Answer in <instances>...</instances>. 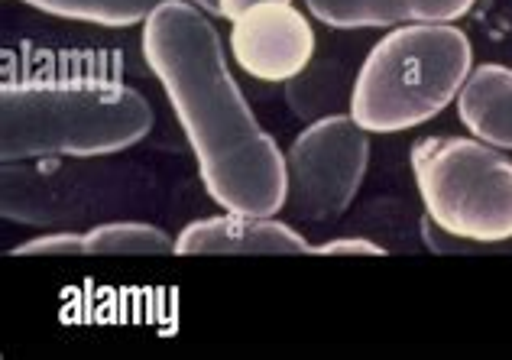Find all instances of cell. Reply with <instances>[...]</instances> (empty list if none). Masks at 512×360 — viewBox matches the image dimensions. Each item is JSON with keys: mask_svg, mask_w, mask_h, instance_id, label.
Returning <instances> with one entry per match:
<instances>
[{"mask_svg": "<svg viewBox=\"0 0 512 360\" xmlns=\"http://www.w3.org/2000/svg\"><path fill=\"white\" fill-rule=\"evenodd\" d=\"M256 4H269V0H221V17L234 23L237 17H244V13Z\"/></svg>", "mask_w": 512, "mask_h": 360, "instance_id": "17", "label": "cell"}, {"mask_svg": "<svg viewBox=\"0 0 512 360\" xmlns=\"http://www.w3.org/2000/svg\"><path fill=\"white\" fill-rule=\"evenodd\" d=\"M354 75L341 59H312L305 69L282 85L289 111L299 120H318L350 111Z\"/></svg>", "mask_w": 512, "mask_h": 360, "instance_id": "10", "label": "cell"}, {"mask_svg": "<svg viewBox=\"0 0 512 360\" xmlns=\"http://www.w3.org/2000/svg\"><path fill=\"white\" fill-rule=\"evenodd\" d=\"M419 237H422V247L431 250V253H438V257H454V253H490V250H496V247L474 244V240L444 231L441 224H435L428 215H422V221H419Z\"/></svg>", "mask_w": 512, "mask_h": 360, "instance_id": "15", "label": "cell"}, {"mask_svg": "<svg viewBox=\"0 0 512 360\" xmlns=\"http://www.w3.org/2000/svg\"><path fill=\"white\" fill-rule=\"evenodd\" d=\"M153 120L150 101L114 78H13L0 85V163L114 156L150 137Z\"/></svg>", "mask_w": 512, "mask_h": 360, "instance_id": "2", "label": "cell"}, {"mask_svg": "<svg viewBox=\"0 0 512 360\" xmlns=\"http://www.w3.org/2000/svg\"><path fill=\"white\" fill-rule=\"evenodd\" d=\"M227 49L256 82L286 85L315 59V30L292 0H269L231 23Z\"/></svg>", "mask_w": 512, "mask_h": 360, "instance_id": "6", "label": "cell"}, {"mask_svg": "<svg viewBox=\"0 0 512 360\" xmlns=\"http://www.w3.org/2000/svg\"><path fill=\"white\" fill-rule=\"evenodd\" d=\"M331 30H393L406 23H457L477 0H305Z\"/></svg>", "mask_w": 512, "mask_h": 360, "instance_id": "8", "label": "cell"}, {"mask_svg": "<svg viewBox=\"0 0 512 360\" xmlns=\"http://www.w3.org/2000/svg\"><path fill=\"white\" fill-rule=\"evenodd\" d=\"M461 127L496 150L512 153V69L503 62L474 65L457 95Z\"/></svg>", "mask_w": 512, "mask_h": 360, "instance_id": "9", "label": "cell"}, {"mask_svg": "<svg viewBox=\"0 0 512 360\" xmlns=\"http://www.w3.org/2000/svg\"><path fill=\"white\" fill-rule=\"evenodd\" d=\"M188 4H195L198 10H205L208 17H221V0H188Z\"/></svg>", "mask_w": 512, "mask_h": 360, "instance_id": "18", "label": "cell"}, {"mask_svg": "<svg viewBox=\"0 0 512 360\" xmlns=\"http://www.w3.org/2000/svg\"><path fill=\"white\" fill-rule=\"evenodd\" d=\"M470 69L474 43L457 23L393 26L360 62L347 114L380 137L415 130L451 108Z\"/></svg>", "mask_w": 512, "mask_h": 360, "instance_id": "3", "label": "cell"}, {"mask_svg": "<svg viewBox=\"0 0 512 360\" xmlns=\"http://www.w3.org/2000/svg\"><path fill=\"white\" fill-rule=\"evenodd\" d=\"M88 257H166L175 237L150 221H104L85 231Z\"/></svg>", "mask_w": 512, "mask_h": 360, "instance_id": "13", "label": "cell"}, {"mask_svg": "<svg viewBox=\"0 0 512 360\" xmlns=\"http://www.w3.org/2000/svg\"><path fill=\"white\" fill-rule=\"evenodd\" d=\"M312 253L321 257H383V247L370 237H331L325 244L312 247Z\"/></svg>", "mask_w": 512, "mask_h": 360, "instance_id": "16", "label": "cell"}, {"mask_svg": "<svg viewBox=\"0 0 512 360\" xmlns=\"http://www.w3.org/2000/svg\"><path fill=\"white\" fill-rule=\"evenodd\" d=\"M10 253L13 257H88V244L78 231H46L23 240Z\"/></svg>", "mask_w": 512, "mask_h": 360, "instance_id": "14", "label": "cell"}, {"mask_svg": "<svg viewBox=\"0 0 512 360\" xmlns=\"http://www.w3.org/2000/svg\"><path fill=\"white\" fill-rule=\"evenodd\" d=\"M13 4L33 7L39 13L72 23H91L104 26V30H130V26H143L146 17L163 0H13Z\"/></svg>", "mask_w": 512, "mask_h": 360, "instance_id": "12", "label": "cell"}, {"mask_svg": "<svg viewBox=\"0 0 512 360\" xmlns=\"http://www.w3.org/2000/svg\"><path fill=\"white\" fill-rule=\"evenodd\" d=\"M175 253L179 257H295L312 253V244L276 215H224L198 218L175 234Z\"/></svg>", "mask_w": 512, "mask_h": 360, "instance_id": "7", "label": "cell"}, {"mask_svg": "<svg viewBox=\"0 0 512 360\" xmlns=\"http://www.w3.org/2000/svg\"><path fill=\"white\" fill-rule=\"evenodd\" d=\"M425 215L474 244L512 240V159L477 137H425L412 146Z\"/></svg>", "mask_w": 512, "mask_h": 360, "instance_id": "4", "label": "cell"}, {"mask_svg": "<svg viewBox=\"0 0 512 360\" xmlns=\"http://www.w3.org/2000/svg\"><path fill=\"white\" fill-rule=\"evenodd\" d=\"M140 49L192 146L211 202L240 215L286 208V153L256 120L208 13L188 0H163L143 23Z\"/></svg>", "mask_w": 512, "mask_h": 360, "instance_id": "1", "label": "cell"}, {"mask_svg": "<svg viewBox=\"0 0 512 360\" xmlns=\"http://www.w3.org/2000/svg\"><path fill=\"white\" fill-rule=\"evenodd\" d=\"M370 137L347 111L308 120L286 150V205L295 215L308 224H331L354 205L370 169Z\"/></svg>", "mask_w": 512, "mask_h": 360, "instance_id": "5", "label": "cell"}, {"mask_svg": "<svg viewBox=\"0 0 512 360\" xmlns=\"http://www.w3.org/2000/svg\"><path fill=\"white\" fill-rule=\"evenodd\" d=\"M0 215L13 224H33L46 228L65 215V202L59 198V185L43 169L26 163H4L0 176Z\"/></svg>", "mask_w": 512, "mask_h": 360, "instance_id": "11", "label": "cell"}]
</instances>
